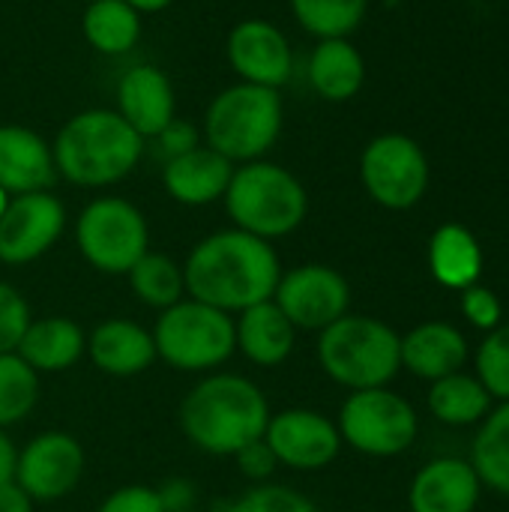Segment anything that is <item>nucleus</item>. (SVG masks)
Returning <instances> with one entry per match:
<instances>
[{
	"instance_id": "nucleus-2",
	"label": "nucleus",
	"mask_w": 509,
	"mask_h": 512,
	"mask_svg": "<svg viewBox=\"0 0 509 512\" xmlns=\"http://www.w3.org/2000/svg\"><path fill=\"white\" fill-rule=\"evenodd\" d=\"M144 144L114 108H87L60 126L51 141V156L57 177L99 189L129 177L144 156Z\"/></svg>"
},
{
	"instance_id": "nucleus-22",
	"label": "nucleus",
	"mask_w": 509,
	"mask_h": 512,
	"mask_svg": "<svg viewBox=\"0 0 509 512\" xmlns=\"http://www.w3.org/2000/svg\"><path fill=\"white\" fill-rule=\"evenodd\" d=\"M312 90L327 102H348L366 81V60L348 39H318L306 66Z\"/></svg>"
},
{
	"instance_id": "nucleus-43",
	"label": "nucleus",
	"mask_w": 509,
	"mask_h": 512,
	"mask_svg": "<svg viewBox=\"0 0 509 512\" xmlns=\"http://www.w3.org/2000/svg\"><path fill=\"white\" fill-rule=\"evenodd\" d=\"M9 198H12V195L0 189V216H3V210H6V204H9Z\"/></svg>"
},
{
	"instance_id": "nucleus-38",
	"label": "nucleus",
	"mask_w": 509,
	"mask_h": 512,
	"mask_svg": "<svg viewBox=\"0 0 509 512\" xmlns=\"http://www.w3.org/2000/svg\"><path fill=\"white\" fill-rule=\"evenodd\" d=\"M234 459H237L240 471H243L249 480H267V477L276 471V465H279L276 456H273V450H270V444H267L264 438L246 444Z\"/></svg>"
},
{
	"instance_id": "nucleus-5",
	"label": "nucleus",
	"mask_w": 509,
	"mask_h": 512,
	"mask_svg": "<svg viewBox=\"0 0 509 512\" xmlns=\"http://www.w3.org/2000/svg\"><path fill=\"white\" fill-rule=\"evenodd\" d=\"M282 93L258 84L225 87L204 114V144L234 165L264 159L282 135Z\"/></svg>"
},
{
	"instance_id": "nucleus-17",
	"label": "nucleus",
	"mask_w": 509,
	"mask_h": 512,
	"mask_svg": "<svg viewBox=\"0 0 509 512\" xmlns=\"http://www.w3.org/2000/svg\"><path fill=\"white\" fill-rule=\"evenodd\" d=\"M483 495V483L465 459H435L423 465L411 483V512H474Z\"/></svg>"
},
{
	"instance_id": "nucleus-39",
	"label": "nucleus",
	"mask_w": 509,
	"mask_h": 512,
	"mask_svg": "<svg viewBox=\"0 0 509 512\" xmlns=\"http://www.w3.org/2000/svg\"><path fill=\"white\" fill-rule=\"evenodd\" d=\"M159 492L162 510L165 512H189L195 504V486L186 480H168Z\"/></svg>"
},
{
	"instance_id": "nucleus-25",
	"label": "nucleus",
	"mask_w": 509,
	"mask_h": 512,
	"mask_svg": "<svg viewBox=\"0 0 509 512\" xmlns=\"http://www.w3.org/2000/svg\"><path fill=\"white\" fill-rule=\"evenodd\" d=\"M429 270L435 282L450 291L477 285L483 273V249L477 237L459 222L441 225L429 240Z\"/></svg>"
},
{
	"instance_id": "nucleus-31",
	"label": "nucleus",
	"mask_w": 509,
	"mask_h": 512,
	"mask_svg": "<svg viewBox=\"0 0 509 512\" xmlns=\"http://www.w3.org/2000/svg\"><path fill=\"white\" fill-rule=\"evenodd\" d=\"M39 396L36 372L12 351L0 354V429L24 420Z\"/></svg>"
},
{
	"instance_id": "nucleus-28",
	"label": "nucleus",
	"mask_w": 509,
	"mask_h": 512,
	"mask_svg": "<svg viewBox=\"0 0 509 512\" xmlns=\"http://www.w3.org/2000/svg\"><path fill=\"white\" fill-rule=\"evenodd\" d=\"M468 462L474 465L483 489H495L509 498V402H498L483 417Z\"/></svg>"
},
{
	"instance_id": "nucleus-4",
	"label": "nucleus",
	"mask_w": 509,
	"mask_h": 512,
	"mask_svg": "<svg viewBox=\"0 0 509 512\" xmlns=\"http://www.w3.org/2000/svg\"><path fill=\"white\" fill-rule=\"evenodd\" d=\"M222 201L234 228L267 243L297 231L309 213L303 183L288 168L267 159L237 165Z\"/></svg>"
},
{
	"instance_id": "nucleus-23",
	"label": "nucleus",
	"mask_w": 509,
	"mask_h": 512,
	"mask_svg": "<svg viewBox=\"0 0 509 512\" xmlns=\"http://www.w3.org/2000/svg\"><path fill=\"white\" fill-rule=\"evenodd\" d=\"M294 327L273 300L255 303L234 321L237 348L258 366H279L294 351Z\"/></svg>"
},
{
	"instance_id": "nucleus-21",
	"label": "nucleus",
	"mask_w": 509,
	"mask_h": 512,
	"mask_svg": "<svg viewBox=\"0 0 509 512\" xmlns=\"http://www.w3.org/2000/svg\"><path fill=\"white\" fill-rule=\"evenodd\" d=\"M87 354L105 375L129 378L150 369V363L156 360V345L153 333H147L141 324L111 318L90 333Z\"/></svg>"
},
{
	"instance_id": "nucleus-3",
	"label": "nucleus",
	"mask_w": 509,
	"mask_h": 512,
	"mask_svg": "<svg viewBox=\"0 0 509 512\" xmlns=\"http://www.w3.org/2000/svg\"><path fill=\"white\" fill-rule=\"evenodd\" d=\"M270 417L264 393L243 375L204 378L180 408L186 438L213 456H237L246 444L264 438Z\"/></svg>"
},
{
	"instance_id": "nucleus-30",
	"label": "nucleus",
	"mask_w": 509,
	"mask_h": 512,
	"mask_svg": "<svg viewBox=\"0 0 509 512\" xmlns=\"http://www.w3.org/2000/svg\"><path fill=\"white\" fill-rule=\"evenodd\" d=\"M135 297L144 306L153 309H168L183 300L186 282H183V267H177L168 255L162 252H147L135 261V267L126 273Z\"/></svg>"
},
{
	"instance_id": "nucleus-33",
	"label": "nucleus",
	"mask_w": 509,
	"mask_h": 512,
	"mask_svg": "<svg viewBox=\"0 0 509 512\" xmlns=\"http://www.w3.org/2000/svg\"><path fill=\"white\" fill-rule=\"evenodd\" d=\"M222 512H318V507L288 486H255Z\"/></svg>"
},
{
	"instance_id": "nucleus-14",
	"label": "nucleus",
	"mask_w": 509,
	"mask_h": 512,
	"mask_svg": "<svg viewBox=\"0 0 509 512\" xmlns=\"http://www.w3.org/2000/svg\"><path fill=\"white\" fill-rule=\"evenodd\" d=\"M84 471V450L66 432L36 435L15 459V483L33 501H57L69 495Z\"/></svg>"
},
{
	"instance_id": "nucleus-37",
	"label": "nucleus",
	"mask_w": 509,
	"mask_h": 512,
	"mask_svg": "<svg viewBox=\"0 0 509 512\" xmlns=\"http://www.w3.org/2000/svg\"><path fill=\"white\" fill-rule=\"evenodd\" d=\"M153 141H156V150L162 153V162H168L174 156H183V153H189V150H195L201 144L198 129L192 123L180 120V117H174Z\"/></svg>"
},
{
	"instance_id": "nucleus-8",
	"label": "nucleus",
	"mask_w": 509,
	"mask_h": 512,
	"mask_svg": "<svg viewBox=\"0 0 509 512\" xmlns=\"http://www.w3.org/2000/svg\"><path fill=\"white\" fill-rule=\"evenodd\" d=\"M75 240L84 255V261L102 273H129L141 255L150 249V231L144 213L117 195H105L90 201L78 222H75Z\"/></svg>"
},
{
	"instance_id": "nucleus-42",
	"label": "nucleus",
	"mask_w": 509,
	"mask_h": 512,
	"mask_svg": "<svg viewBox=\"0 0 509 512\" xmlns=\"http://www.w3.org/2000/svg\"><path fill=\"white\" fill-rule=\"evenodd\" d=\"M132 9H138L141 15L147 12V15H153V12H162V9H168L174 0H126Z\"/></svg>"
},
{
	"instance_id": "nucleus-18",
	"label": "nucleus",
	"mask_w": 509,
	"mask_h": 512,
	"mask_svg": "<svg viewBox=\"0 0 509 512\" xmlns=\"http://www.w3.org/2000/svg\"><path fill=\"white\" fill-rule=\"evenodd\" d=\"M54 180L51 144L39 132L15 123L0 126V189L9 195L48 192Z\"/></svg>"
},
{
	"instance_id": "nucleus-9",
	"label": "nucleus",
	"mask_w": 509,
	"mask_h": 512,
	"mask_svg": "<svg viewBox=\"0 0 509 512\" xmlns=\"http://www.w3.org/2000/svg\"><path fill=\"white\" fill-rule=\"evenodd\" d=\"M342 444H351L357 453L390 459L405 453L417 441V411L408 399L387 387L357 390L345 399L336 423Z\"/></svg>"
},
{
	"instance_id": "nucleus-7",
	"label": "nucleus",
	"mask_w": 509,
	"mask_h": 512,
	"mask_svg": "<svg viewBox=\"0 0 509 512\" xmlns=\"http://www.w3.org/2000/svg\"><path fill=\"white\" fill-rule=\"evenodd\" d=\"M156 357L180 372L216 369L237 351L234 318L198 300H180L162 309L153 327Z\"/></svg>"
},
{
	"instance_id": "nucleus-29",
	"label": "nucleus",
	"mask_w": 509,
	"mask_h": 512,
	"mask_svg": "<svg viewBox=\"0 0 509 512\" xmlns=\"http://www.w3.org/2000/svg\"><path fill=\"white\" fill-rule=\"evenodd\" d=\"M297 24L315 39H348L366 18L369 0H288Z\"/></svg>"
},
{
	"instance_id": "nucleus-34",
	"label": "nucleus",
	"mask_w": 509,
	"mask_h": 512,
	"mask_svg": "<svg viewBox=\"0 0 509 512\" xmlns=\"http://www.w3.org/2000/svg\"><path fill=\"white\" fill-rule=\"evenodd\" d=\"M30 324L27 300L6 282H0V354H12Z\"/></svg>"
},
{
	"instance_id": "nucleus-40",
	"label": "nucleus",
	"mask_w": 509,
	"mask_h": 512,
	"mask_svg": "<svg viewBox=\"0 0 509 512\" xmlns=\"http://www.w3.org/2000/svg\"><path fill=\"white\" fill-rule=\"evenodd\" d=\"M0 512H33V498L15 480H9L0 486Z\"/></svg>"
},
{
	"instance_id": "nucleus-36",
	"label": "nucleus",
	"mask_w": 509,
	"mask_h": 512,
	"mask_svg": "<svg viewBox=\"0 0 509 512\" xmlns=\"http://www.w3.org/2000/svg\"><path fill=\"white\" fill-rule=\"evenodd\" d=\"M99 512H165L159 492L147 489V486H126L117 489L114 495L105 498V504L99 507Z\"/></svg>"
},
{
	"instance_id": "nucleus-35",
	"label": "nucleus",
	"mask_w": 509,
	"mask_h": 512,
	"mask_svg": "<svg viewBox=\"0 0 509 512\" xmlns=\"http://www.w3.org/2000/svg\"><path fill=\"white\" fill-rule=\"evenodd\" d=\"M459 306H462V315L477 330H486V333L495 330L501 324V315H504L501 300L495 297V291L483 288L480 282L471 285V288H465V291H459Z\"/></svg>"
},
{
	"instance_id": "nucleus-41",
	"label": "nucleus",
	"mask_w": 509,
	"mask_h": 512,
	"mask_svg": "<svg viewBox=\"0 0 509 512\" xmlns=\"http://www.w3.org/2000/svg\"><path fill=\"white\" fill-rule=\"evenodd\" d=\"M15 459H18V453L12 447V441L6 438V432L0 429V486L15 480Z\"/></svg>"
},
{
	"instance_id": "nucleus-20",
	"label": "nucleus",
	"mask_w": 509,
	"mask_h": 512,
	"mask_svg": "<svg viewBox=\"0 0 509 512\" xmlns=\"http://www.w3.org/2000/svg\"><path fill=\"white\" fill-rule=\"evenodd\" d=\"M402 369L423 381H441L468 363V339L447 321H426L402 336Z\"/></svg>"
},
{
	"instance_id": "nucleus-13",
	"label": "nucleus",
	"mask_w": 509,
	"mask_h": 512,
	"mask_svg": "<svg viewBox=\"0 0 509 512\" xmlns=\"http://www.w3.org/2000/svg\"><path fill=\"white\" fill-rule=\"evenodd\" d=\"M264 441L270 444L276 462L294 471H321L342 450L336 423L309 408H291L270 417Z\"/></svg>"
},
{
	"instance_id": "nucleus-19",
	"label": "nucleus",
	"mask_w": 509,
	"mask_h": 512,
	"mask_svg": "<svg viewBox=\"0 0 509 512\" xmlns=\"http://www.w3.org/2000/svg\"><path fill=\"white\" fill-rule=\"evenodd\" d=\"M234 168V162H228L207 144H198L195 150L162 162V186L177 204L204 207L225 195Z\"/></svg>"
},
{
	"instance_id": "nucleus-6",
	"label": "nucleus",
	"mask_w": 509,
	"mask_h": 512,
	"mask_svg": "<svg viewBox=\"0 0 509 512\" xmlns=\"http://www.w3.org/2000/svg\"><path fill=\"white\" fill-rule=\"evenodd\" d=\"M402 336L378 318L342 315L318 339V363L336 384L357 390L387 387L402 369Z\"/></svg>"
},
{
	"instance_id": "nucleus-10",
	"label": "nucleus",
	"mask_w": 509,
	"mask_h": 512,
	"mask_svg": "<svg viewBox=\"0 0 509 512\" xmlns=\"http://www.w3.org/2000/svg\"><path fill=\"white\" fill-rule=\"evenodd\" d=\"M360 180L375 204L387 210H411L429 189V159L414 138L387 132L366 144L360 156Z\"/></svg>"
},
{
	"instance_id": "nucleus-32",
	"label": "nucleus",
	"mask_w": 509,
	"mask_h": 512,
	"mask_svg": "<svg viewBox=\"0 0 509 512\" xmlns=\"http://www.w3.org/2000/svg\"><path fill=\"white\" fill-rule=\"evenodd\" d=\"M474 369L495 402H509V324L486 333L474 354Z\"/></svg>"
},
{
	"instance_id": "nucleus-12",
	"label": "nucleus",
	"mask_w": 509,
	"mask_h": 512,
	"mask_svg": "<svg viewBox=\"0 0 509 512\" xmlns=\"http://www.w3.org/2000/svg\"><path fill=\"white\" fill-rule=\"evenodd\" d=\"M66 228V207L57 195H12L0 216V261L9 267L42 258Z\"/></svg>"
},
{
	"instance_id": "nucleus-15",
	"label": "nucleus",
	"mask_w": 509,
	"mask_h": 512,
	"mask_svg": "<svg viewBox=\"0 0 509 512\" xmlns=\"http://www.w3.org/2000/svg\"><path fill=\"white\" fill-rule=\"evenodd\" d=\"M225 51L234 75L243 84L279 90L294 72V51L288 36L264 18H246L234 24Z\"/></svg>"
},
{
	"instance_id": "nucleus-27",
	"label": "nucleus",
	"mask_w": 509,
	"mask_h": 512,
	"mask_svg": "<svg viewBox=\"0 0 509 512\" xmlns=\"http://www.w3.org/2000/svg\"><path fill=\"white\" fill-rule=\"evenodd\" d=\"M495 399L489 396V390L480 384L477 375L468 372H453L441 381H432L429 390V411L438 423L444 426H480L483 417L492 411Z\"/></svg>"
},
{
	"instance_id": "nucleus-24",
	"label": "nucleus",
	"mask_w": 509,
	"mask_h": 512,
	"mask_svg": "<svg viewBox=\"0 0 509 512\" xmlns=\"http://www.w3.org/2000/svg\"><path fill=\"white\" fill-rule=\"evenodd\" d=\"M87 351L81 327L69 318H42L30 321L15 354L33 372H63Z\"/></svg>"
},
{
	"instance_id": "nucleus-11",
	"label": "nucleus",
	"mask_w": 509,
	"mask_h": 512,
	"mask_svg": "<svg viewBox=\"0 0 509 512\" xmlns=\"http://www.w3.org/2000/svg\"><path fill=\"white\" fill-rule=\"evenodd\" d=\"M273 303L291 321L294 330H327L348 315L351 288L345 276L327 264H300L279 276Z\"/></svg>"
},
{
	"instance_id": "nucleus-1",
	"label": "nucleus",
	"mask_w": 509,
	"mask_h": 512,
	"mask_svg": "<svg viewBox=\"0 0 509 512\" xmlns=\"http://www.w3.org/2000/svg\"><path fill=\"white\" fill-rule=\"evenodd\" d=\"M279 276L282 267L273 246L240 228L204 237L183 264L189 297L228 315L273 300Z\"/></svg>"
},
{
	"instance_id": "nucleus-16",
	"label": "nucleus",
	"mask_w": 509,
	"mask_h": 512,
	"mask_svg": "<svg viewBox=\"0 0 509 512\" xmlns=\"http://www.w3.org/2000/svg\"><path fill=\"white\" fill-rule=\"evenodd\" d=\"M144 141L156 138L177 114L174 84L171 78L150 63H138L123 72L117 84V108H114Z\"/></svg>"
},
{
	"instance_id": "nucleus-26",
	"label": "nucleus",
	"mask_w": 509,
	"mask_h": 512,
	"mask_svg": "<svg viewBox=\"0 0 509 512\" xmlns=\"http://www.w3.org/2000/svg\"><path fill=\"white\" fill-rule=\"evenodd\" d=\"M81 33L87 45L99 54H129L141 39V12L132 9L126 0H93L84 6Z\"/></svg>"
},
{
	"instance_id": "nucleus-44",
	"label": "nucleus",
	"mask_w": 509,
	"mask_h": 512,
	"mask_svg": "<svg viewBox=\"0 0 509 512\" xmlns=\"http://www.w3.org/2000/svg\"><path fill=\"white\" fill-rule=\"evenodd\" d=\"M84 3H93V0H84Z\"/></svg>"
}]
</instances>
